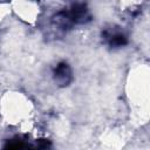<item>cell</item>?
<instances>
[{
  "mask_svg": "<svg viewBox=\"0 0 150 150\" xmlns=\"http://www.w3.org/2000/svg\"><path fill=\"white\" fill-rule=\"evenodd\" d=\"M54 75V80L57 83V86L60 87H67L70 84V82L73 81V73L71 69L69 67L68 63L66 62H60L57 63V66L54 68L53 71Z\"/></svg>",
  "mask_w": 150,
  "mask_h": 150,
  "instance_id": "obj_1",
  "label": "cell"
},
{
  "mask_svg": "<svg viewBox=\"0 0 150 150\" xmlns=\"http://www.w3.org/2000/svg\"><path fill=\"white\" fill-rule=\"evenodd\" d=\"M102 36L110 47H122L128 43L127 35L123 32H121L120 29L107 28L102 32Z\"/></svg>",
  "mask_w": 150,
  "mask_h": 150,
  "instance_id": "obj_2",
  "label": "cell"
},
{
  "mask_svg": "<svg viewBox=\"0 0 150 150\" xmlns=\"http://www.w3.org/2000/svg\"><path fill=\"white\" fill-rule=\"evenodd\" d=\"M68 13H69L74 25L86 23L90 20V14L84 4H74L70 7V9L68 11Z\"/></svg>",
  "mask_w": 150,
  "mask_h": 150,
  "instance_id": "obj_3",
  "label": "cell"
},
{
  "mask_svg": "<svg viewBox=\"0 0 150 150\" xmlns=\"http://www.w3.org/2000/svg\"><path fill=\"white\" fill-rule=\"evenodd\" d=\"M23 148H25L23 142L19 138H15V139L7 141L6 144L4 145L2 150H23Z\"/></svg>",
  "mask_w": 150,
  "mask_h": 150,
  "instance_id": "obj_4",
  "label": "cell"
},
{
  "mask_svg": "<svg viewBox=\"0 0 150 150\" xmlns=\"http://www.w3.org/2000/svg\"><path fill=\"white\" fill-rule=\"evenodd\" d=\"M27 150H53V145L48 139H39L35 144L30 145Z\"/></svg>",
  "mask_w": 150,
  "mask_h": 150,
  "instance_id": "obj_5",
  "label": "cell"
}]
</instances>
